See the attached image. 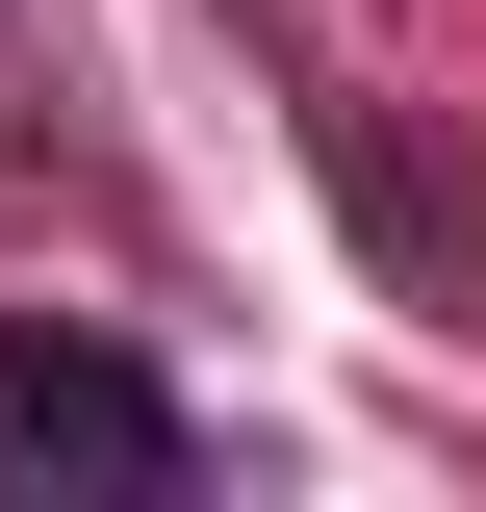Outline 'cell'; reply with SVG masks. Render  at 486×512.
Listing matches in <instances>:
<instances>
[{"mask_svg":"<svg viewBox=\"0 0 486 512\" xmlns=\"http://www.w3.org/2000/svg\"><path fill=\"white\" fill-rule=\"evenodd\" d=\"M52 487H205V410L128 333H77V308H0V512H52Z\"/></svg>","mask_w":486,"mask_h":512,"instance_id":"obj_1","label":"cell"}]
</instances>
